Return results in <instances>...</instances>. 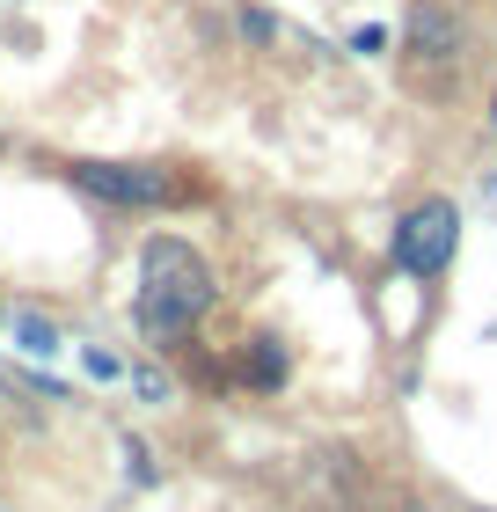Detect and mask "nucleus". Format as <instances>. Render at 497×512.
<instances>
[{
  "label": "nucleus",
  "instance_id": "obj_4",
  "mask_svg": "<svg viewBox=\"0 0 497 512\" xmlns=\"http://www.w3.org/2000/svg\"><path fill=\"white\" fill-rule=\"evenodd\" d=\"M410 74H417V88H432V96H446L454 88V74H461V22L439 8V0H417V15H410Z\"/></svg>",
  "mask_w": 497,
  "mask_h": 512
},
{
  "label": "nucleus",
  "instance_id": "obj_3",
  "mask_svg": "<svg viewBox=\"0 0 497 512\" xmlns=\"http://www.w3.org/2000/svg\"><path fill=\"white\" fill-rule=\"evenodd\" d=\"M454 242H461V213H454L446 198H424V205H410L402 227H395V264L410 271V278H439L446 256H454Z\"/></svg>",
  "mask_w": 497,
  "mask_h": 512
},
{
  "label": "nucleus",
  "instance_id": "obj_5",
  "mask_svg": "<svg viewBox=\"0 0 497 512\" xmlns=\"http://www.w3.org/2000/svg\"><path fill=\"white\" fill-rule=\"evenodd\" d=\"M15 344H22V352H59V330H52V322H44V315H15Z\"/></svg>",
  "mask_w": 497,
  "mask_h": 512
},
{
  "label": "nucleus",
  "instance_id": "obj_6",
  "mask_svg": "<svg viewBox=\"0 0 497 512\" xmlns=\"http://www.w3.org/2000/svg\"><path fill=\"white\" fill-rule=\"evenodd\" d=\"M256 381H264V388L286 381V359H278V344H271V337H256Z\"/></svg>",
  "mask_w": 497,
  "mask_h": 512
},
{
  "label": "nucleus",
  "instance_id": "obj_1",
  "mask_svg": "<svg viewBox=\"0 0 497 512\" xmlns=\"http://www.w3.org/2000/svg\"><path fill=\"white\" fill-rule=\"evenodd\" d=\"M212 308V271L198 249L183 242H147V256H139V330H147L154 344H176L191 322Z\"/></svg>",
  "mask_w": 497,
  "mask_h": 512
},
{
  "label": "nucleus",
  "instance_id": "obj_2",
  "mask_svg": "<svg viewBox=\"0 0 497 512\" xmlns=\"http://www.w3.org/2000/svg\"><path fill=\"white\" fill-rule=\"evenodd\" d=\"M74 183L103 205H139V213H169L191 198V183L176 169H154V161H74Z\"/></svg>",
  "mask_w": 497,
  "mask_h": 512
}]
</instances>
